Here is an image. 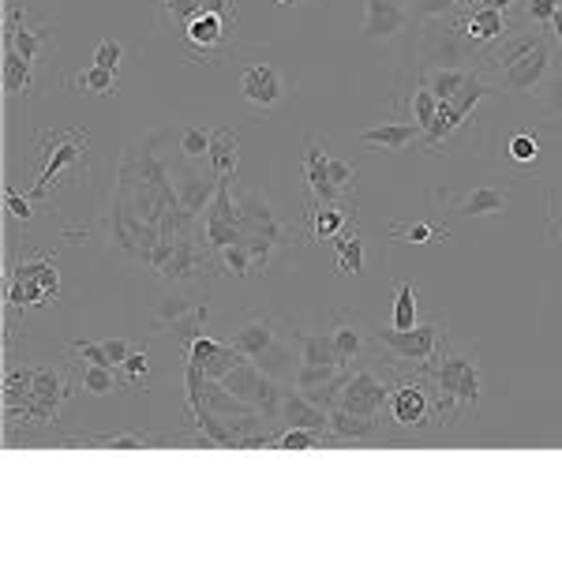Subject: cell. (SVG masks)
<instances>
[{
    "instance_id": "cell-7",
    "label": "cell",
    "mask_w": 562,
    "mask_h": 562,
    "mask_svg": "<svg viewBox=\"0 0 562 562\" xmlns=\"http://www.w3.org/2000/svg\"><path fill=\"white\" fill-rule=\"evenodd\" d=\"M71 394H76V383H71L60 368H34V397L12 424L23 420V424H38V428L42 424H57L60 405H65Z\"/></svg>"
},
{
    "instance_id": "cell-24",
    "label": "cell",
    "mask_w": 562,
    "mask_h": 562,
    "mask_svg": "<svg viewBox=\"0 0 562 562\" xmlns=\"http://www.w3.org/2000/svg\"><path fill=\"white\" fill-rule=\"evenodd\" d=\"M383 420L379 416H357V413H346V409H330V435L338 442H364V439H375Z\"/></svg>"
},
{
    "instance_id": "cell-44",
    "label": "cell",
    "mask_w": 562,
    "mask_h": 562,
    "mask_svg": "<svg viewBox=\"0 0 562 562\" xmlns=\"http://www.w3.org/2000/svg\"><path fill=\"white\" fill-rule=\"evenodd\" d=\"M71 357L76 360H87V364H102V368H113L109 352L102 341H71Z\"/></svg>"
},
{
    "instance_id": "cell-1",
    "label": "cell",
    "mask_w": 562,
    "mask_h": 562,
    "mask_svg": "<svg viewBox=\"0 0 562 562\" xmlns=\"http://www.w3.org/2000/svg\"><path fill=\"white\" fill-rule=\"evenodd\" d=\"M487 76H498V87L514 94H540L548 76L555 71V38L543 31H510L503 42L480 53Z\"/></svg>"
},
{
    "instance_id": "cell-5",
    "label": "cell",
    "mask_w": 562,
    "mask_h": 562,
    "mask_svg": "<svg viewBox=\"0 0 562 562\" xmlns=\"http://www.w3.org/2000/svg\"><path fill=\"white\" fill-rule=\"evenodd\" d=\"M60 296V270L49 256L20 259L8 278V304L12 312H26V307H42L45 301Z\"/></svg>"
},
{
    "instance_id": "cell-51",
    "label": "cell",
    "mask_w": 562,
    "mask_h": 562,
    "mask_svg": "<svg viewBox=\"0 0 562 562\" xmlns=\"http://www.w3.org/2000/svg\"><path fill=\"white\" fill-rule=\"evenodd\" d=\"M476 8H484V0H458V12H476Z\"/></svg>"
},
{
    "instance_id": "cell-38",
    "label": "cell",
    "mask_w": 562,
    "mask_h": 562,
    "mask_svg": "<svg viewBox=\"0 0 562 562\" xmlns=\"http://www.w3.org/2000/svg\"><path fill=\"white\" fill-rule=\"evenodd\" d=\"M409 12L416 20L435 23V20H454L458 15V0H409Z\"/></svg>"
},
{
    "instance_id": "cell-35",
    "label": "cell",
    "mask_w": 562,
    "mask_h": 562,
    "mask_svg": "<svg viewBox=\"0 0 562 562\" xmlns=\"http://www.w3.org/2000/svg\"><path fill=\"white\" fill-rule=\"evenodd\" d=\"M416 293H420V285L416 281H402L397 285V296H394V330H413L416 323Z\"/></svg>"
},
{
    "instance_id": "cell-3",
    "label": "cell",
    "mask_w": 562,
    "mask_h": 562,
    "mask_svg": "<svg viewBox=\"0 0 562 562\" xmlns=\"http://www.w3.org/2000/svg\"><path fill=\"white\" fill-rule=\"evenodd\" d=\"M390 371H394L390 375V402H386L390 420L409 431L439 428V397H435L431 379L420 375V371H397V368Z\"/></svg>"
},
{
    "instance_id": "cell-40",
    "label": "cell",
    "mask_w": 562,
    "mask_h": 562,
    "mask_svg": "<svg viewBox=\"0 0 562 562\" xmlns=\"http://www.w3.org/2000/svg\"><path fill=\"white\" fill-rule=\"evenodd\" d=\"M562 0H521V23L529 26H551V20H555Z\"/></svg>"
},
{
    "instance_id": "cell-15",
    "label": "cell",
    "mask_w": 562,
    "mask_h": 562,
    "mask_svg": "<svg viewBox=\"0 0 562 562\" xmlns=\"http://www.w3.org/2000/svg\"><path fill=\"white\" fill-rule=\"evenodd\" d=\"M409 0H364V34L371 42H386L409 26Z\"/></svg>"
},
{
    "instance_id": "cell-11",
    "label": "cell",
    "mask_w": 562,
    "mask_h": 562,
    "mask_svg": "<svg viewBox=\"0 0 562 562\" xmlns=\"http://www.w3.org/2000/svg\"><path fill=\"white\" fill-rule=\"evenodd\" d=\"M352 222H357L352 199H341V203H312V199H307V211L301 217V237L304 244L334 240L341 229H349Z\"/></svg>"
},
{
    "instance_id": "cell-49",
    "label": "cell",
    "mask_w": 562,
    "mask_h": 562,
    "mask_svg": "<svg viewBox=\"0 0 562 562\" xmlns=\"http://www.w3.org/2000/svg\"><path fill=\"white\" fill-rule=\"evenodd\" d=\"M548 237L562 240V211H559L555 203H548Z\"/></svg>"
},
{
    "instance_id": "cell-8",
    "label": "cell",
    "mask_w": 562,
    "mask_h": 562,
    "mask_svg": "<svg viewBox=\"0 0 562 562\" xmlns=\"http://www.w3.org/2000/svg\"><path fill=\"white\" fill-rule=\"evenodd\" d=\"M38 154H42V173H38V184H34V195H45L49 192V180H57L68 166H79V161L87 158V135L53 132Z\"/></svg>"
},
{
    "instance_id": "cell-41",
    "label": "cell",
    "mask_w": 562,
    "mask_h": 562,
    "mask_svg": "<svg viewBox=\"0 0 562 562\" xmlns=\"http://www.w3.org/2000/svg\"><path fill=\"white\" fill-rule=\"evenodd\" d=\"M206 319H211V307H206V304H195L192 312L184 315V319H177V323H173V334L188 346V341H195L199 334H203Z\"/></svg>"
},
{
    "instance_id": "cell-18",
    "label": "cell",
    "mask_w": 562,
    "mask_h": 562,
    "mask_svg": "<svg viewBox=\"0 0 562 562\" xmlns=\"http://www.w3.org/2000/svg\"><path fill=\"white\" fill-rule=\"evenodd\" d=\"M278 338H281L278 319H270V315H251L248 323H240L237 330H233V346H237L248 360H262L278 346Z\"/></svg>"
},
{
    "instance_id": "cell-45",
    "label": "cell",
    "mask_w": 562,
    "mask_h": 562,
    "mask_svg": "<svg viewBox=\"0 0 562 562\" xmlns=\"http://www.w3.org/2000/svg\"><path fill=\"white\" fill-rule=\"evenodd\" d=\"M121 60H124V45H121V42H113V38H102V42H98V49H94V65H98V68L116 71V68H121Z\"/></svg>"
},
{
    "instance_id": "cell-46",
    "label": "cell",
    "mask_w": 562,
    "mask_h": 562,
    "mask_svg": "<svg viewBox=\"0 0 562 562\" xmlns=\"http://www.w3.org/2000/svg\"><path fill=\"white\" fill-rule=\"evenodd\" d=\"M540 94H543V105H548L551 113H562V71H551L548 83L540 87Z\"/></svg>"
},
{
    "instance_id": "cell-34",
    "label": "cell",
    "mask_w": 562,
    "mask_h": 562,
    "mask_svg": "<svg viewBox=\"0 0 562 562\" xmlns=\"http://www.w3.org/2000/svg\"><path fill=\"white\" fill-rule=\"evenodd\" d=\"M76 442H90V447H109V450H147L158 442V435H147V431H121V435H98V439H71Z\"/></svg>"
},
{
    "instance_id": "cell-50",
    "label": "cell",
    "mask_w": 562,
    "mask_h": 562,
    "mask_svg": "<svg viewBox=\"0 0 562 562\" xmlns=\"http://www.w3.org/2000/svg\"><path fill=\"white\" fill-rule=\"evenodd\" d=\"M521 0H484V8H498V12H514Z\"/></svg>"
},
{
    "instance_id": "cell-12",
    "label": "cell",
    "mask_w": 562,
    "mask_h": 562,
    "mask_svg": "<svg viewBox=\"0 0 562 562\" xmlns=\"http://www.w3.org/2000/svg\"><path fill=\"white\" fill-rule=\"evenodd\" d=\"M330 338H334V349H338V357H341V364H346V368L364 364L368 352L375 349V330H371L360 315H349V312L334 315Z\"/></svg>"
},
{
    "instance_id": "cell-16",
    "label": "cell",
    "mask_w": 562,
    "mask_h": 562,
    "mask_svg": "<svg viewBox=\"0 0 562 562\" xmlns=\"http://www.w3.org/2000/svg\"><path fill=\"white\" fill-rule=\"evenodd\" d=\"M326 161H330L326 147H319L315 139H307V150H304V161H301V177L307 184V199H312V203H341V199H349V192H341V188L330 184Z\"/></svg>"
},
{
    "instance_id": "cell-37",
    "label": "cell",
    "mask_w": 562,
    "mask_h": 562,
    "mask_svg": "<svg viewBox=\"0 0 562 562\" xmlns=\"http://www.w3.org/2000/svg\"><path fill=\"white\" fill-rule=\"evenodd\" d=\"M195 307L192 296H184V293H173V296H166V301L158 304V315H154V326L158 330H166V326H173L177 319H184L188 312Z\"/></svg>"
},
{
    "instance_id": "cell-30",
    "label": "cell",
    "mask_w": 562,
    "mask_h": 562,
    "mask_svg": "<svg viewBox=\"0 0 562 562\" xmlns=\"http://www.w3.org/2000/svg\"><path fill=\"white\" fill-rule=\"evenodd\" d=\"M214 270H222V274H233V278H248L256 274V262H251V251L248 244H229V248H222L214 256Z\"/></svg>"
},
{
    "instance_id": "cell-2",
    "label": "cell",
    "mask_w": 562,
    "mask_h": 562,
    "mask_svg": "<svg viewBox=\"0 0 562 562\" xmlns=\"http://www.w3.org/2000/svg\"><path fill=\"white\" fill-rule=\"evenodd\" d=\"M420 375L431 379L435 397H439V428H454L469 409H476L480 394H484V368H480L476 349L442 341L439 357L431 360Z\"/></svg>"
},
{
    "instance_id": "cell-33",
    "label": "cell",
    "mask_w": 562,
    "mask_h": 562,
    "mask_svg": "<svg viewBox=\"0 0 562 562\" xmlns=\"http://www.w3.org/2000/svg\"><path fill=\"white\" fill-rule=\"evenodd\" d=\"M330 442H338V439L323 431H307V428H285L274 435L278 450H319V447H330Z\"/></svg>"
},
{
    "instance_id": "cell-39",
    "label": "cell",
    "mask_w": 562,
    "mask_h": 562,
    "mask_svg": "<svg viewBox=\"0 0 562 562\" xmlns=\"http://www.w3.org/2000/svg\"><path fill=\"white\" fill-rule=\"evenodd\" d=\"M506 154H510L518 166H532V161L540 158V139L537 132H518L510 135V143H506Z\"/></svg>"
},
{
    "instance_id": "cell-9",
    "label": "cell",
    "mask_w": 562,
    "mask_h": 562,
    "mask_svg": "<svg viewBox=\"0 0 562 562\" xmlns=\"http://www.w3.org/2000/svg\"><path fill=\"white\" fill-rule=\"evenodd\" d=\"M450 23H454V31L469 45H473L476 53L492 49L495 42H503L506 34L514 31L510 12H498V8H476V12H458Z\"/></svg>"
},
{
    "instance_id": "cell-21",
    "label": "cell",
    "mask_w": 562,
    "mask_h": 562,
    "mask_svg": "<svg viewBox=\"0 0 562 562\" xmlns=\"http://www.w3.org/2000/svg\"><path fill=\"white\" fill-rule=\"evenodd\" d=\"M293 346H296V360L312 368H346L334 349L330 330H293Z\"/></svg>"
},
{
    "instance_id": "cell-48",
    "label": "cell",
    "mask_w": 562,
    "mask_h": 562,
    "mask_svg": "<svg viewBox=\"0 0 562 562\" xmlns=\"http://www.w3.org/2000/svg\"><path fill=\"white\" fill-rule=\"evenodd\" d=\"M102 346H105V352H109V360H113V368H121L124 360H128L132 352H135L128 338H105Z\"/></svg>"
},
{
    "instance_id": "cell-25",
    "label": "cell",
    "mask_w": 562,
    "mask_h": 562,
    "mask_svg": "<svg viewBox=\"0 0 562 562\" xmlns=\"http://www.w3.org/2000/svg\"><path fill=\"white\" fill-rule=\"evenodd\" d=\"M506 206H510V192L484 184V188H473L469 195H461L458 211L469 217H487V214H506Z\"/></svg>"
},
{
    "instance_id": "cell-4",
    "label": "cell",
    "mask_w": 562,
    "mask_h": 562,
    "mask_svg": "<svg viewBox=\"0 0 562 562\" xmlns=\"http://www.w3.org/2000/svg\"><path fill=\"white\" fill-rule=\"evenodd\" d=\"M442 341H447V326L439 319L416 323L413 330H375V349L390 352V368L397 371H424L439 357Z\"/></svg>"
},
{
    "instance_id": "cell-29",
    "label": "cell",
    "mask_w": 562,
    "mask_h": 562,
    "mask_svg": "<svg viewBox=\"0 0 562 562\" xmlns=\"http://www.w3.org/2000/svg\"><path fill=\"white\" fill-rule=\"evenodd\" d=\"M34 87V65L15 53L12 45H4V90L8 94H26Z\"/></svg>"
},
{
    "instance_id": "cell-13",
    "label": "cell",
    "mask_w": 562,
    "mask_h": 562,
    "mask_svg": "<svg viewBox=\"0 0 562 562\" xmlns=\"http://www.w3.org/2000/svg\"><path fill=\"white\" fill-rule=\"evenodd\" d=\"M233 23L229 15H217V12H203V15H195L192 23L184 26V42L192 45V57L199 60H211L214 53H222L225 49V42H229V31H233Z\"/></svg>"
},
{
    "instance_id": "cell-52",
    "label": "cell",
    "mask_w": 562,
    "mask_h": 562,
    "mask_svg": "<svg viewBox=\"0 0 562 562\" xmlns=\"http://www.w3.org/2000/svg\"><path fill=\"white\" fill-rule=\"evenodd\" d=\"M274 4H281V8H301L304 0H274Z\"/></svg>"
},
{
    "instance_id": "cell-10",
    "label": "cell",
    "mask_w": 562,
    "mask_h": 562,
    "mask_svg": "<svg viewBox=\"0 0 562 562\" xmlns=\"http://www.w3.org/2000/svg\"><path fill=\"white\" fill-rule=\"evenodd\" d=\"M184 360L188 364H195L206 379L222 383V379L229 375L233 368H240L248 357H244L233 341H214V338H206V334H199L195 341H188L184 346Z\"/></svg>"
},
{
    "instance_id": "cell-19",
    "label": "cell",
    "mask_w": 562,
    "mask_h": 562,
    "mask_svg": "<svg viewBox=\"0 0 562 562\" xmlns=\"http://www.w3.org/2000/svg\"><path fill=\"white\" fill-rule=\"evenodd\" d=\"M278 424H285V428H307V431L330 435V413L319 409L315 402H307L301 390H285V397H281V409H278Z\"/></svg>"
},
{
    "instance_id": "cell-43",
    "label": "cell",
    "mask_w": 562,
    "mask_h": 562,
    "mask_svg": "<svg viewBox=\"0 0 562 562\" xmlns=\"http://www.w3.org/2000/svg\"><path fill=\"white\" fill-rule=\"evenodd\" d=\"M121 383L124 386H139V383H147V375H150V357H147V349H135L128 360H124L121 368Z\"/></svg>"
},
{
    "instance_id": "cell-17",
    "label": "cell",
    "mask_w": 562,
    "mask_h": 562,
    "mask_svg": "<svg viewBox=\"0 0 562 562\" xmlns=\"http://www.w3.org/2000/svg\"><path fill=\"white\" fill-rule=\"evenodd\" d=\"M53 42H57L53 26H31L26 12H12V20H8V45H12L15 53H23L31 65H38V57Z\"/></svg>"
},
{
    "instance_id": "cell-47",
    "label": "cell",
    "mask_w": 562,
    "mask_h": 562,
    "mask_svg": "<svg viewBox=\"0 0 562 562\" xmlns=\"http://www.w3.org/2000/svg\"><path fill=\"white\" fill-rule=\"evenodd\" d=\"M8 214H12L15 217V222H34V211H31V199H23L20 192H12V188H8Z\"/></svg>"
},
{
    "instance_id": "cell-6",
    "label": "cell",
    "mask_w": 562,
    "mask_h": 562,
    "mask_svg": "<svg viewBox=\"0 0 562 562\" xmlns=\"http://www.w3.org/2000/svg\"><path fill=\"white\" fill-rule=\"evenodd\" d=\"M390 375H394L390 368L386 371H379L371 364L349 368L334 409H346V413H357V416H379V420H383L386 402H390Z\"/></svg>"
},
{
    "instance_id": "cell-27",
    "label": "cell",
    "mask_w": 562,
    "mask_h": 562,
    "mask_svg": "<svg viewBox=\"0 0 562 562\" xmlns=\"http://www.w3.org/2000/svg\"><path fill=\"white\" fill-rule=\"evenodd\" d=\"M469 71L473 68H424L420 71V83L431 90L439 102H450V98L458 94L461 87H465Z\"/></svg>"
},
{
    "instance_id": "cell-31",
    "label": "cell",
    "mask_w": 562,
    "mask_h": 562,
    "mask_svg": "<svg viewBox=\"0 0 562 562\" xmlns=\"http://www.w3.org/2000/svg\"><path fill=\"white\" fill-rule=\"evenodd\" d=\"M394 237H405L409 244H442L450 237V225H435V222H394L390 225Z\"/></svg>"
},
{
    "instance_id": "cell-22",
    "label": "cell",
    "mask_w": 562,
    "mask_h": 562,
    "mask_svg": "<svg viewBox=\"0 0 562 562\" xmlns=\"http://www.w3.org/2000/svg\"><path fill=\"white\" fill-rule=\"evenodd\" d=\"M217 173L203 177L195 173V169H188V173H180V184H177V199H180V211H184L188 217H199L206 214V206H211V199L217 192Z\"/></svg>"
},
{
    "instance_id": "cell-32",
    "label": "cell",
    "mask_w": 562,
    "mask_h": 562,
    "mask_svg": "<svg viewBox=\"0 0 562 562\" xmlns=\"http://www.w3.org/2000/svg\"><path fill=\"white\" fill-rule=\"evenodd\" d=\"M68 83L76 90H90V94H116V90H121V76H116V71H109V68L90 65L87 71L71 76Z\"/></svg>"
},
{
    "instance_id": "cell-36",
    "label": "cell",
    "mask_w": 562,
    "mask_h": 562,
    "mask_svg": "<svg viewBox=\"0 0 562 562\" xmlns=\"http://www.w3.org/2000/svg\"><path fill=\"white\" fill-rule=\"evenodd\" d=\"M435 113H439V98H435L424 83H416L413 98H409V116H413V124L428 128V124L435 121Z\"/></svg>"
},
{
    "instance_id": "cell-23",
    "label": "cell",
    "mask_w": 562,
    "mask_h": 562,
    "mask_svg": "<svg viewBox=\"0 0 562 562\" xmlns=\"http://www.w3.org/2000/svg\"><path fill=\"white\" fill-rule=\"evenodd\" d=\"M211 169L217 177L225 180H237V169H240V135L233 128H214V139H211Z\"/></svg>"
},
{
    "instance_id": "cell-42",
    "label": "cell",
    "mask_w": 562,
    "mask_h": 562,
    "mask_svg": "<svg viewBox=\"0 0 562 562\" xmlns=\"http://www.w3.org/2000/svg\"><path fill=\"white\" fill-rule=\"evenodd\" d=\"M211 139H214V132H206V128H184L180 132V150H184L188 161H199L211 154Z\"/></svg>"
},
{
    "instance_id": "cell-14",
    "label": "cell",
    "mask_w": 562,
    "mask_h": 562,
    "mask_svg": "<svg viewBox=\"0 0 562 562\" xmlns=\"http://www.w3.org/2000/svg\"><path fill=\"white\" fill-rule=\"evenodd\" d=\"M240 94H244V102H248V105L270 113V109H278V102L285 98L281 71L274 65H248L240 71Z\"/></svg>"
},
{
    "instance_id": "cell-28",
    "label": "cell",
    "mask_w": 562,
    "mask_h": 562,
    "mask_svg": "<svg viewBox=\"0 0 562 562\" xmlns=\"http://www.w3.org/2000/svg\"><path fill=\"white\" fill-rule=\"evenodd\" d=\"M79 364V386L87 390V394L94 397H105L113 394V390H121V371L116 368H102V364H87V360H76Z\"/></svg>"
},
{
    "instance_id": "cell-20",
    "label": "cell",
    "mask_w": 562,
    "mask_h": 562,
    "mask_svg": "<svg viewBox=\"0 0 562 562\" xmlns=\"http://www.w3.org/2000/svg\"><path fill=\"white\" fill-rule=\"evenodd\" d=\"M420 135H424V128H420V124H413V121H386V124H375V128L360 132V143L371 147V150L397 154V150L413 147V143H420Z\"/></svg>"
},
{
    "instance_id": "cell-26",
    "label": "cell",
    "mask_w": 562,
    "mask_h": 562,
    "mask_svg": "<svg viewBox=\"0 0 562 562\" xmlns=\"http://www.w3.org/2000/svg\"><path fill=\"white\" fill-rule=\"evenodd\" d=\"M334 248H338V274L341 278H352V274L364 270V237H360L357 222L334 237Z\"/></svg>"
}]
</instances>
